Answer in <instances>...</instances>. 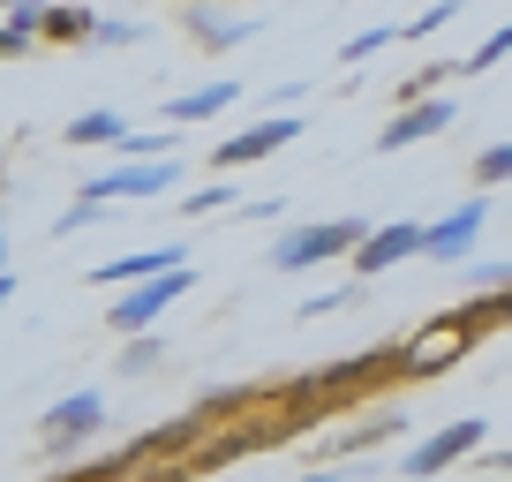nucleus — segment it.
<instances>
[{"label":"nucleus","mask_w":512,"mask_h":482,"mask_svg":"<svg viewBox=\"0 0 512 482\" xmlns=\"http://www.w3.org/2000/svg\"><path fill=\"white\" fill-rule=\"evenodd\" d=\"M505 53H512V16H505V23H497V31H490V38H482V46H475V53H467V61H460V68H467V76H482V68H497V61H505Z\"/></svg>","instance_id":"19"},{"label":"nucleus","mask_w":512,"mask_h":482,"mask_svg":"<svg viewBox=\"0 0 512 482\" xmlns=\"http://www.w3.org/2000/svg\"><path fill=\"white\" fill-rule=\"evenodd\" d=\"M0 272H8V234H0Z\"/></svg>","instance_id":"30"},{"label":"nucleus","mask_w":512,"mask_h":482,"mask_svg":"<svg viewBox=\"0 0 512 482\" xmlns=\"http://www.w3.org/2000/svg\"><path fill=\"white\" fill-rule=\"evenodd\" d=\"M392 38H400V31H392V23H377V31H354L347 46H339V61H347V68H354V61H377V53L392 46Z\"/></svg>","instance_id":"20"},{"label":"nucleus","mask_w":512,"mask_h":482,"mask_svg":"<svg viewBox=\"0 0 512 482\" xmlns=\"http://www.w3.org/2000/svg\"><path fill=\"white\" fill-rule=\"evenodd\" d=\"M369 241V219H317V226H294V234L272 241V272H317V264L347 257Z\"/></svg>","instance_id":"1"},{"label":"nucleus","mask_w":512,"mask_h":482,"mask_svg":"<svg viewBox=\"0 0 512 482\" xmlns=\"http://www.w3.org/2000/svg\"><path fill=\"white\" fill-rule=\"evenodd\" d=\"M505 475H512V452H505Z\"/></svg>","instance_id":"32"},{"label":"nucleus","mask_w":512,"mask_h":482,"mask_svg":"<svg viewBox=\"0 0 512 482\" xmlns=\"http://www.w3.org/2000/svg\"><path fill=\"white\" fill-rule=\"evenodd\" d=\"M159 189H174V159H121L113 174L83 181L91 204H136V196H159Z\"/></svg>","instance_id":"6"},{"label":"nucleus","mask_w":512,"mask_h":482,"mask_svg":"<svg viewBox=\"0 0 512 482\" xmlns=\"http://www.w3.org/2000/svg\"><path fill=\"white\" fill-rule=\"evenodd\" d=\"M38 16H0V61H16V53H31L38 46Z\"/></svg>","instance_id":"18"},{"label":"nucleus","mask_w":512,"mask_h":482,"mask_svg":"<svg viewBox=\"0 0 512 482\" xmlns=\"http://www.w3.org/2000/svg\"><path fill=\"white\" fill-rule=\"evenodd\" d=\"M460 113H452V98H415V106H400L392 121L377 129V151H407V144H430L437 129H452Z\"/></svg>","instance_id":"9"},{"label":"nucleus","mask_w":512,"mask_h":482,"mask_svg":"<svg viewBox=\"0 0 512 482\" xmlns=\"http://www.w3.org/2000/svg\"><path fill=\"white\" fill-rule=\"evenodd\" d=\"M113 151H121V159H174V129H144V136L128 129Z\"/></svg>","instance_id":"17"},{"label":"nucleus","mask_w":512,"mask_h":482,"mask_svg":"<svg viewBox=\"0 0 512 482\" xmlns=\"http://www.w3.org/2000/svg\"><path fill=\"white\" fill-rule=\"evenodd\" d=\"M475 324H482V317L430 324L422 339H407V347L392 354V370H400V377H430V370H445V362H460V354H467V339H475Z\"/></svg>","instance_id":"5"},{"label":"nucleus","mask_w":512,"mask_h":482,"mask_svg":"<svg viewBox=\"0 0 512 482\" xmlns=\"http://www.w3.org/2000/svg\"><path fill=\"white\" fill-rule=\"evenodd\" d=\"M294 136H302V121H294V113H264L256 129L226 136V144L211 151V166H249V159H272V151H287Z\"/></svg>","instance_id":"8"},{"label":"nucleus","mask_w":512,"mask_h":482,"mask_svg":"<svg viewBox=\"0 0 512 482\" xmlns=\"http://www.w3.org/2000/svg\"><path fill=\"white\" fill-rule=\"evenodd\" d=\"M452 16H460V0H430V8H422V16L407 23V38H430V31H445Z\"/></svg>","instance_id":"24"},{"label":"nucleus","mask_w":512,"mask_h":482,"mask_svg":"<svg viewBox=\"0 0 512 482\" xmlns=\"http://www.w3.org/2000/svg\"><path fill=\"white\" fill-rule=\"evenodd\" d=\"M482 219H490V204H482V196H467L460 211H445V219L430 226V249H422V257H437V264H460L467 249L482 241Z\"/></svg>","instance_id":"10"},{"label":"nucleus","mask_w":512,"mask_h":482,"mask_svg":"<svg viewBox=\"0 0 512 482\" xmlns=\"http://www.w3.org/2000/svg\"><path fill=\"white\" fill-rule=\"evenodd\" d=\"M8 294H16V287H8V272H0V302H8Z\"/></svg>","instance_id":"31"},{"label":"nucleus","mask_w":512,"mask_h":482,"mask_svg":"<svg viewBox=\"0 0 512 482\" xmlns=\"http://www.w3.org/2000/svg\"><path fill=\"white\" fill-rule=\"evenodd\" d=\"M241 204V196L234 189H219V181H211V189H189V196H181V211H189V219H204V211H234Z\"/></svg>","instance_id":"22"},{"label":"nucleus","mask_w":512,"mask_h":482,"mask_svg":"<svg viewBox=\"0 0 512 482\" xmlns=\"http://www.w3.org/2000/svg\"><path fill=\"white\" fill-rule=\"evenodd\" d=\"M121 136H128V121H121V113H106V106L68 121V144H76V151H106V144H121Z\"/></svg>","instance_id":"15"},{"label":"nucleus","mask_w":512,"mask_h":482,"mask_svg":"<svg viewBox=\"0 0 512 482\" xmlns=\"http://www.w3.org/2000/svg\"><path fill=\"white\" fill-rule=\"evenodd\" d=\"M181 264H189V249H144V257H113V264H98V287H144V279L181 272Z\"/></svg>","instance_id":"11"},{"label":"nucleus","mask_w":512,"mask_h":482,"mask_svg":"<svg viewBox=\"0 0 512 482\" xmlns=\"http://www.w3.org/2000/svg\"><path fill=\"white\" fill-rule=\"evenodd\" d=\"M121 370H128V377L159 370V339H151V332H128V354H121Z\"/></svg>","instance_id":"23"},{"label":"nucleus","mask_w":512,"mask_h":482,"mask_svg":"<svg viewBox=\"0 0 512 482\" xmlns=\"http://www.w3.org/2000/svg\"><path fill=\"white\" fill-rule=\"evenodd\" d=\"M98 430H106V400L98 392H68V400H53L38 415V445L46 452H83Z\"/></svg>","instance_id":"3"},{"label":"nucleus","mask_w":512,"mask_h":482,"mask_svg":"<svg viewBox=\"0 0 512 482\" xmlns=\"http://www.w3.org/2000/svg\"><path fill=\"white\" fill-rule=\"evenodd\" d=\"M354 467H324V475H302V482H347Z\"/></svg>","instance_id":"29"},{"label":"nucleus","mask_w":512,"mask_h":482,"mask_svg":"<svg viewBox=\"0 0 512 482\" xmlns=\"http://www.w3.org/2000/svg\"><path fill=\"white\" fill-rule=\"evenodd\" d=\"M422 249H430V226H415V219L369 226V241H362V249H354V272H362V279H377V272H392V264L422 257Z\"/></svg>","instance_id":"7"},{"label":"nucleus","mask_w":512,"mask_h":482,"mask_svg":"<svg viewBox=\"0 0 512 482\" xmlns=\"http://www.w3.org/2000/svg\"><path fill=\"white\" fill-rule=\"evenodd\" d=\"M181 31H189L196 46H211V53H234L241 38L256 31V23H234V16H211V8H181Z\"/></svg>","instance_id":"14"},{"label":"nucleus","mask_w":512,"mask_h":482,"mask_svg":"<svg viewBox=\"0 0 512 482\" xmlns=\"http://www.w3.org/2000/svg\"><path fill=\"white\" fill-rule=\"evenodd\" d=\"M181 294H189V264H181V272L144 279V287H121V294H113V309H106V324H113V332H151Z\"/></svg>","instance_id":"2"},{"label":"nucleus","mask_w":512,"mask_h":482,"mask_svg":"<svg viewBox=\"0 0 512 482\" xmlns=\"http://www.w3.org/2000/svg\"><path fill=\"white\" fill-rule=\"evenodd\" d=\"M38 31H46L53 46H83V38H98V16H91V8H46Z\"/></svg>","instance_id":"16"},{"label":"nucleus","mask_w":512,"mask_h":482,"mask_svg":"<svg viewBox=\"0 0 512 482\" xmlns=\"http://www.w3.org/2000/svg\"><path fill=\"white\" fill-rule=\"evenodd\" d=\"M490 445V422L482 415H467V422H452V430H437V437H422V445H407V475H445V467H460V460H475V452Z\"/></svg>","instance_id":"4"},{"label":"nucleus","mask_w":512,"mask_h":482,"mask_svg":"<svg viewBox=\"0 0 512 482\" xmlns=\"http://www.w3.org/2000/svg\"><path fill=\"white\" fill-rule=\"evenodd\" d=\"M128 38H136V23H98L91 46H128Z\"/></svg>","instance_id":"27"},{"label":"nucleus","mask_w":512,"mask_h":482,"mask_svg":"<svg viewBox=\"0 0 512 482\" xmlns=\"http://www.w3.org/2000/svg\"><path fill=\"white\" fill-rule=\"evenodd\" d=\"M106 219V204H91V196H83V204H68L61 219H53V234H83V226H98Z\"/></svg>","instance_id":"25"},{"label":"nucleus","mask_w":512,"mask_h":482,"mask_svg":"<svg viewBox=\"0 0 512 482\" xmlns=\"http://www.w3.org/2000/svg\"><path fill=\"white\" fill-rule=\"evenodd\" d=\"M400 430H407V415H369V422H354V430L324 437V460H354V452H369V445H392Z\"/></svg>","instance_id":"13"},{"label":"nucleus","mask_w":512,"mask_h":482,"mask_svg":"<svg viewBox=\"0 0 512 482\" xmlns=\"http://www.w3.org/2000/svg\"><path fill=\"white\" fill-rule=\"evenodd\" d=\"M332 309H354V287H332V294H309L294 317H332Z\"/></svg>","instance_id":"26"},{"label":"nucleus","mask_w":512,"mask_h":482,"mask_svg":"<svg viewBox=\"0 0 512 482\" xmlns=\"http://www.w3.org/2000/svg\"><path fill=\"white\" fill-rule=\"evenodd\" d=\"M53 0H0V16H46Z\"/></svg>","instance_id":"28"},{"label":"nucleus","mask_w":512,"mask_h":482,"mask_svg":"<svg viewBox=\"0 0 512 482\" xmlns=\"http://www.w3.org/2000/svg\"><path fill=\"white\" fill-rule=\"evenodd\" d=\"M241 98V83H196V91H181V98H166V121H219L226 106Z\"/></svg>","instance_id":"12"},{"label":"nucleus","mask_w":512,"mask_h":482,"mask_svg":"<svg viewBox=\"0 0 512 482\" xmlns=\"http://www.w3.org/2000/svg\"><path fill=\"white\" fill-rule=\"evenodd\" d=\"M475 181H482V189L512 181V144H490V151H475Z\"/></svg>","instance_id":"21"}]
</instances>
